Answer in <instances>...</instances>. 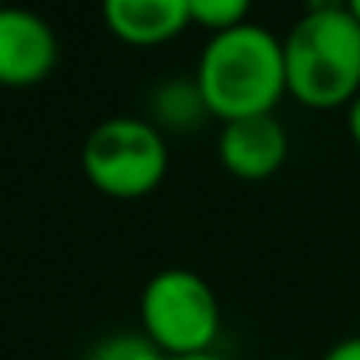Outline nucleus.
<instances>
[{
  "label": "nucleus",
  "instance_id": "f257e3e1",
  "mask_svg": "<svg viewBox=\"0 0 360 360\" xmlns=\"http://www.w3.org/2000/svg\"><path fill=\"white\" fill-rule=\"evenodd\" d=\"M193 81L207 112L221 122L273 112V105L287 95L283 39L252 21L214 32L200 53Z\"/></svg>",
  "mask_w": 360,
  "mask_h": 360
},
{
  "label": "nucleus",
  "instance_id": "f03ea898",
  "mask_svg": "<svg viewBox=\"0 0 360 360\" xmlns=\"http://www.w3.org/2000/svg\"><path fill=\"white\" fill-rule=\"evenodd\" d=\"M287 95L308 109L350 105L360 95V25L347 7L304 11L283 35Z\"/></svg>",
  "mask_w": 360,
  "mask_h": 360
},
{
  "label": "nucleus",
  "instance_id": "7ed1b4c3",
  "mask_svg": "<svg viewBox=\"0 0 360 360\" xmlns=\"http://www.w3.org/2000/svg\"><path fill=\"white\" fill-rule=\"evenodd\" d=\"M81 168L98 193L140 200L154 193L168 172L165 133L143 116H109L88 129L81 143Z\"/></svg>",
  "mask_w": 360,
  "mask_h": 360
},
{
  "label": "nucleus",
  "instance_id": "20e7f679",
  "mask_svg": "<svg viewBox=\"0 0 360 360\" xmlns=\"http://www.w3.org/2000/svg\"><path fill=\"white\" fill-rule=\"evenodd\" d=\"M140 326V333L165 357L207 354L221 333V304L214 287L200 273L172 266L143 283Z\"/></svg>",
  "mask_w": 360,
  "mask_h": 360
},
{
  "label": "nucleus",
  "instance_id": "39448f33",
  "mask_svg": "<svg viewBox=\"0 0 360 360\" xmlns=\"http://www.w3.org/2000/svg\"><path fill=\"white\" fill-rule=\"evenodd\" d=\"M60 60V39L53 25L32 7L0 4V84L28 88L53 74Z\"/></svg>",
  "mask_w": 360,
  "mask_h": 360
},
{
  "label": "nucleus",
  "instance_id": "423d86ee",
  "mask_svg": "<svg viewBox=\"0 0 360 360\" xmlns=\"http://www.w3.org/2000/svg\"><path fill=\"white\" fill-rule=\"evenodd\" d=\"M287 147H290L287 129L273 112L221 122L217 158L235 179L262 182L276 175L280 165L287 161Z\"/></svg>",
  "mask_w": 360,
  "mask_h": 360
},
{
  "label": "nucleus",
  "instance_id": "0eeeda50",
  "mask_svg": "<svg viewBox=\"0 0 360 360\" xmlns=\"http://www.w3.org/2000/svg\"><path fill=\"white\" fill-rule=\"evenodd\" d=\"M105 28L126 46H161L172 42L189 18V0H102Z\"/></svg>",
  "mask_w": 360,
  "mask_h": 360
},
{
  "label": "nucleus",
  "instance_id": "6e6552de",
  "mask_svg": "<svg viewBox=\"0 0 360 360\" xmlns=\"http://www.w3.org/2000/svg\"><path fill=\"white\" fill-rule=\"evenodd\" d=\"M150 112H154V126H172V129H189L196 126L200 116H210L203 105V95L196 88V81H165L154 88L150 98Z\"/></svg>",
  "mask_w": 360,
  "mask_h": 360
},
{
  "label": "nucleus",
  "instance_id": "1a4fd4ad",
  "mask_svg": "<svg viewBox=\"0 0 360 360\" xmlns=\"http://www.w3.org/2000/svg\"><path fill=\"white\" fill-rule=\"evenodd\" d=\"M84 360H168L143 333H116L98 340Z\"/></svg>",
  "mask_w": 360,
  "mask_h": 360
},
{
  "label": "nucleus",
  "instance_id": "9d476101",
  "mask_svg": "<svg viewBox=\"0 0 360 360\" xmlns=\"http://www.w3.org/2000/svg\"><path fill=\"white\" fill-rule=\"evenodd\" d=\"M248 7L252 0H189V18L210 32H228L245 25Z\"/></svg>",
  "mask_w": 360,
  "mask_h": 360
},
{
  "label": "nucleus",
  "instance_id": "9b49d317",
  "mask_svg": "<svg viewBox=\"0 0 360 360\" xmlns=\"http://www.w3.org/2000/svg\"><path fill=\"white\" fill-rule=\"evenodd\" d=\"M322 360H360V336H350V340H340Z\"/></svg>",
  "mask_w": 360,
  "mask_h": 360
},
{
  "label": "nucleus",
  "instance_id": "f8f14e48",
  "mask_svg": "<svg viewBox=\"0 0 360 360\" xmlns=\"http://www.w3.org/2000/svg\"><path fill=\"white\" fill-rule=\"evenodd\" d=\"M347 126H350V136H354V143L360 147V95L350 102V109H347Z\"/></svg>",
  "mask_w": 360,
  "mask_h": 360
},
{
  "label": "nucleus",
  "instance_id": "ddd939ff",
  "mask_svg": "<svg viewBox=\"0 0 360 360\" xmlns=\"http://www.w3.org/2000/svg\"><path fill=\"white\" fill-rule=\"evenodd\" d=\"M347 7V0H304V11H336Z\"/></svg>",
  "mask_w": 360,
  "mask_h": 360
},
{
  "label": "nucleus",
  "instance_id": "4468645a",
  "mask_svg": "<svg viewBox=\"0 0 360 360\" xmlns=\"http://www.w3.org/2000/svg\"><path fill=\"white\" fill-rule=\"evenodd\" d=\"M168 360H228V357H221V354L207 350V354H193V357H168Z\"/></svg>",
  "mask_w": 360,
  "mask_h": 360
},
{
  "label": "nucleus",
  "instance_id": "2eb2a0df",
  "mask_svg": "<svg viewBox=\"0 0 360 360\" xmlns=\"http://www.w3.org/2000/svg\"><path fill=\"white\" fill-rule=\"evenodd\" d=\"M347 11L357 18V25H360V0H347Z\"/></svg>",
  "mask_w": 360,
  "mask_h": 360
},
{
  "label": "nucleus",
  "instance_id": "dca6fc26",
  "mask_svg": "<svg viewBox=\"0 0 360 360\" xmlns=\"http://www.w3.org/2000/svg\"><path fill=\"white\" fill-rule=\"evenodd\" d=\"M273 360H301V357H273Z\"/></svg>",
  "mask_w": 360,
  "mask_h": 360
},
{
  "label": "nucleus",
  "instance_id": "f3484780",
  "mask_svg": "<svg viewBox=\"0 0 360 360\" xmlns=\"http://www.w3.org/2000/svg\"><path fill=\"white\" fill-rule=\"evenodd\" d=\"M0 4H4V0H0Z\"/></svg>",
  "mask_w": 360,
  "mask_h": 360
}]
</instances>
